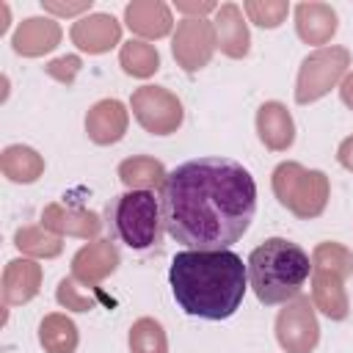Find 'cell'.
Instances as JSON below:
<instances>
[{"mask_svg": "<svg viewBox=\"0 0 353 353\" xmlns=\"http://www.w3.org/2000/svg\"><path fill=\"white\" fill-rule=\"evenodd\" d=\"M165 232L193 251H223L237 243L256 212L254 176L229 157H196L176 165L163 190Z\"/></svg>", "mask_w": 353, "mask_h": 353, "instance_id": "obj_1", "label": "cell"}, {"mask_svg": "<svg viewBox=\"0 0 353 353\" xmlns=\"http://www.w3.org/2000/svg\"><path fill=\"white\" fill-rule=\"evenodd\" d=\"M171 292L179 309L201 320H226L232 317L248 287V268L243 259L223 251H179L171 259L168 270Z\"/></svg>", "mask_w": 353, "mask_h": 353, "instance_id": "obj_2", "label": "cell"}, {"mask_svg": "<svg viewBox=\"0 0 353 353\" xmlns=\"http://www.w3.org/2000/svg\"><path fill=\"white\" fill-rule=\"evenodd\" d=\"M245 268L251 290L259 298V303L276 306L301 295V287L312 273V259L298 243L270 237L248 254Z\"/></svg>", "mask_w": 353, "mask_h": 353, "instance_id": "obj_3", "label": "cell"}, {"mask_svg": "<svg viewBox=\"0 0 353 353\" xmlns=\"http://www.w3.org/2000/svg\"><path fill=\"white\" fill-rule=\"evenodd\" d=\"M273 193L281 207H287L292 215L309 221L323 215L328 196H331V182L323 171L317 168H303L295 160H284L273 168L270 176Z\"/></svg>", "mask_w": 353, "mask_h": 353, "instance_id": "obj_4", "label": "cell"}, {"mask_svg": "<svg viewBox=\"0 0 353 353\" xmlns=\"http://www.w3.org/2000/svg\"><path fill=\"white\" fill-rule=\"evenodd\" d=\"M110 223L121 243L135 251H143L157 243L160 232V201L149 190H127L110 207Z\"/></svg>", "mask_w": 353, "mask_h": 353, "instance_id": "obj_5", "label": "cell"}, {"mask_svg": "<svg viewBox=\"0 0 353 353\" xmlns=\"http://www.w3.org/2000/svg\"><path fill=\"white\" fill-rule=\"evenodd\" d=\"M350 66V50L331 44V47H317L301 61L298 80H295V102L309 105L323 99L336 83L345 80Z\"/></svg>", "mask_w": 353, "mask_h": 353, "instance_id": "obj_6", "label": "cell"}, {"mask_svg": "<svg viewBox=\"0 0 353 353\" xmlns=\"http://www.w3.org/2000/svg\"><path fill=\"white\" fill-rule=\"evenodd\" d=\"M130 108H132V116L138 119V124L152 135H171L179 130V124L185 119L179 97L163 85L135 88L130 97Z\"/></svg>", "mask_w": 353, "mask_h": 353, "instance_id": "obj_7", "label": "cell"}, {"mask_svg": "<svg viewBox=\"0 0 353 353\" xmlns=\"http://www.w3.org/2000/svg\"><path fill=\"white\" fill-rule=\"evenodd\" d=\"M276 339L287 353H312L320 342V325L314 303L306 295H298L284 303L276 317Z\"/></svg>", "mask_w": 353, "mask_h": 353, "instance_id": "obj_8", "label": "cell"}, {"mask_svg": "<svg viewBox=\"0 0 353 353\" xmlns=\"http://www.w3.org/2000/svg\"><path fill=\"white\" fill-rule=\"evenodd\" d=\"M215 50H218L215 28H212L210 19H204V17H185L182 22H176V30H174V39H171V52H174V61L185 72L204 69Z\"/></svg>", "mask_w": 353, "mask_h": 353, "instance_id": "obj_9", "label": "cell"}, {"mask_svg": "<svg viewBox=\"0 0 353 353\" xmlns=\"http://www.w3.org/2000/svg\"><path fill=\"white\" fill-rule=\"evenodd\" d=\"M69 39L77 50L88 55H102L121 41V25L113 14H85L72 25Z\"/></svg>", "mask_w": 353, "mask_h": 353, "instance_id": "obj_10", "label": "cell"}, {"mask_svg": "<svg viewBox=\"0 0 353 353\" xmlns=\"http://www.w3.org/2000/svg\"><path fill=\"white\" fill-rule=\"evenodd\" d=\"M116 268H119V248L110 240H94L72 256V279L85 287H97Z\"/></svg>", "mask_w": 353, "mask_h": 353, "instance_id": "obj_11", "label": "cell"}, {"mask_svg": "<svg viewBox=\"0 0 353 353\" xmlns=\"http://www.w3.org/2000/svg\"><path fill=\"white\" fill-rule=\"evenodd\" d=\"M41 226L55 232V234H69V237H97L102 229V221L94 210L85 207H72V204H61L52 201L41 210Z\"/></svg>", "mask_w": 353, "mask_h": 353, "instance_id": "obj_12", "label": "cell"}, {"mask_svg": "<svg viewBox=\"0 0 353 353\" xmlns=\"http://www.w3.org/2000/svg\"><path fill=\"white\" fill-rule=\"evenodd\" d=\"M127 124H130V113L119 99H99L85 113V132L99 146L119 143L127 132Z\"/></svg>", "mask_w": 353, "mask_h": 353, "instance_id": "obj_13", "label": "cell"}, {"mask_svg": "<svg viewBox=\"0 0 353 353\" xmlns=\"http://www.w3.org/2000/svg\"><path fill=\"white\" fill-rule=\"evenodd\" d=\"M212 28H215V44L226 58H245L248 55L251 36H248V25L243 19V8L237 3L218 6Z\"/></svg>", "mask_w": 353, "mask_h": 353, "instance_id": "obj_14", "label": "cell"}, {"mask_svg": "<svg viewBox=\"0 0 353 353\" xmlns=\"http://www.w3.org/2000/svg\"><path fill=\"white\" fill-rule=\"evenodd\" d=\"M11 44L17 55L39 58L61 44V25L52 17H28L17 25Z\"/></svg>", "mask_w": 353, "mask_h": 353, "instance_id": "obj_15", "label": "cell"}, {"mask_svg": "<svg viewBox=\"0 0 353 353\" xmlns=\"http://www.w3.org/2000/svg\"><path fill=\"white\" fill-rule=\"evenodd\" d=\"M44 270L36 259H11L3 270V303L6 306H22L33 301L41 290Z\"/></svg>", "mask_w": 353, "mask_h": 353, "instance_id": "obj_16", "label": "cell"}, {"mask_svg": "<svg viewBox=\"0 0 353 353\" xmlns=\"http://www.w3.org/2000/svg\"><path fill=\"white\" fill-rule=\"evenodd\" d=\"M339 28V17L328 3L309 0L295 6V30L306 44H328Z\"/></svg>", "mask_w": 353, "mask_h": 353, "instance_id": "obj_17", "label": "cell"}, {"mask_svg": "<svg viewBox=\"0 0 353 353\" xmlns=\"http://www.w3.org/2000/svg\"><path fill=\"white\" fill-rule=\"evenodd\" d=\"M256 135L270 152H284L295 141V121L281 102H265L256 110Z\"/></svg>", "mask_w": 353, "mask_h": 353, "instance_id": "obj_18", "label": "cell"}, {"mask_svg": "<svg viewBox=\"0 0 353 353\" xmlns=\"http://www.w3.org/2000/svg\"><path fill=\"white\" fill-rule=\"evenodd\" d=\"M124 22L143 39H163L171 33V8L163 0H132L124 8Z\"/></svg>", "mask_w": 353, "mask_h": 353, "instance_id": "obj_19", "label": "cell"}, {"mask_svg": "<svg viewBox=\"0 0 353 353\" xmlns=\"http://www.w3.org/2000/svg\"><path fill=\"white\" fill-rule=\"evenodd\" d=\"M312 303L328 320H345L350 314L345 279L336 273H328V270H312Z\"/></svg>", "mask_w": 353, "mask_h": 353, "instance_id": "obj_20", "label": "cell"}, {"mask_svg": "<svg viewBox=\"0 0 353 353\" xmlns=\"http://www.w3.org/2000/svg\"><path fill=\"white\" fill-rule=\"evenodd\" d=\"M0 171L6 179L17 182V185H30L44 174V157L30 146L11 143L0 154Z\"/></svg>", "mask_w": 353, "mask_h": 353, "instance_id": "obj_21", "label": "cell"}, {"mask_svg": "<svg viewBox=\"0 0 353 353\" xmlns=\"http://www.w3.org/2000/svg\"><path fill=\"white\" fill-rule=\"evenodd\" d=\"M119 179L130 190H152V188L163 190L168 174H165V165L160 160L146 157V154H135V157H127L119 163Z\"/></svg>", "mask_w": 353, "mask_h": 353, "instance_id": "obj_22", "label": "cell"}, {"mask_svg": "<svg viewBox=\"0 0 353 353\" xmlns=\"http://www.w3.org/2000/svg\"><path fill=\"white\" fill-rule=\"evenodd\" d=\"M39 342L44 353H74L80 334L66 314L52 312V314H44V320L39 323Z\"/></svg>", "mask_w": 353, "mask_h": 353, "instance_id": "obj_23", "label": "cell"}, {"mask_svg": "<svg viewBox=\"0 0 353 353\" xmlns=\"http://www.w3.org/2000/svg\"><path fill=\"white\" fill-rule=\"evenodd\" d=\"M119 63L130 77H152L160 69V52L154 50V44L141 41V39H130L121 44L119 50Z\"/></svg>", "mask_w": 353, "mask_h": 353, "instance_id": "obj_24", "label": "cell"}, {"mask_svg": "<svg viewBox=\"0 0 353 353\" xmlns=\"http://www.w3.org/2000/svg\"><path fill=\"white\" fill-rule=\"evenodd\" d=\"M14 245L28 254V256H36V259H52L63 251V243H61V234L44 229V226H22L17 229L14 234Z\"/></svg>", "mask_w": 353, "mask_h": 353, "instance_id": "obj_25", "label": "cell"}, {"mask_svg": "<svg viewBox=\"0 0 353 353\" xmlns=\"http://www.w3.org/2000/svg\"><path fill=\"white\" fill-rule=\"evenodd\" d=\"M130 353H168V336L154 317H138L130 325Z\"/></svg>", "mask_w": 353, "mask_h": 353, "instance_id": "obj_26", "label": "cell"}, {"mask_svg": "<svg viewBox=\"0 0 353 353\" xmlns=\"http://www.w3.org/2000/svg\"><path fill=\"white\" fill-rule=\"evenodd\" d=\"M312 270H328L347 279L353 273V251L345 248L342 243L325 240L312 251Z\"/></svg>", "mask_w": 353, "mask_h": 353, "instance_id": "obj_27", "label": "cell"}, {"mask_svg": "<svg viewBox=\"0 0 353 353\" xmlns=\"http://www.w3.org/2000/svg\"><path fill=\"white\" fill-rule=\"evenodd\" d=\"M243 11L248 14V19L259 28H279L284 19H287V11H290V3L287 0H245L243 3Z\"/></svg>", "mask_w": 353, "mask_h": 353, "instance_id": "obj_28", "label": "cell"}, {"mask_svg": "<svg viewBox=\"0 0 353 353\" xmlns=\"http://www.w3.org/2000/svg\"><path fill=\"white\" fill-rule=\"evenodd\" d=\"M55 298H58V303H61L63 309H69V312H88V309L97 306V298H94L91 292H83L72 276L58 281Z\"/></svg>", "mask_w": 353, "mask_h": 353, "instance_id": "obj_29", "label": "cell"}, {"mask_svg": "<svg viewBox=\"0 0 353 353\" xmlns=\"http://www.w3.org/2000/svg\"><path fill=\"white\" fill-rule=\"evenodd\" d=\"M80 66H83V63H80V58H77V55H63V58L50 61L44 69H47V74H50V77H55L58 83H66V85H69V83L74 80V74L80 72Z\"/></svg>", "mask_w": 353, "mask_h": 353, "instance_id": "obj_30", "label": "cell"}, {"mask_svg": "<svg viewBox=\"0 0 353 353\" xmlns=\"http://www.w3.org/2000/svg\"><path fill=\"white\" fill-rule=\"evenodd\" d=\"M41 8L44 11H50V14H61V17H72V14H83V11H88L91 8V0H83V3H41Z\"/></svg>", "mask_w": 353, "mask_h": 353, "instance_id": "obj_31", "label": "cell"}, {"mask_svg": "<svg viewBox=\"0 0 353 353\" xmlns=\"http://www.w3.org/2000/svg\"><path fill=\"white\" fill-rule=\"evenodd\" d=\"M336 160H339L342 168L353 171V135H347V138L339 143V149H336Z\"/></svg>", "mask_w": 353, "mask_h": 353, "instance_id": "obj_32", "label": "cell"}, {"mask_svg": "<svg viewBox=\"0 0 353 353\" xmlns=\"http://www.w3.org/2000/svg\"><path fill=\"white\" fill-rule=\"evenodd\" d=\"M176 11L204 17V14H210V11H218V6H215V3H176Z\"/></svg>", "mask_w": 353, "mask_h": 353, "instance_id": "obj_33", "label": "cell"}, {"mask_svg": "<svg viewBox=\"0 0 353 353\" xmlns=\"http://www.w3.org/2000/svg\"><path fill=\"white\" fill-rule=\"evenodd\" d=\"M339 97H342V102L353 110V72H350V74H345V80L339 83Z\"/></svg>", "mask_w": 353, "mask_h": 353, "instance_id": "obj_34", "label": "cell"}]
</instances>
